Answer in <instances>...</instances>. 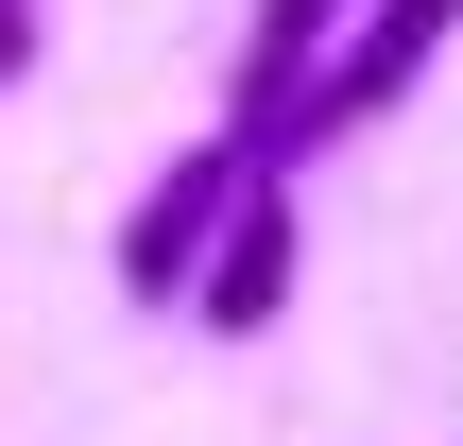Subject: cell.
<instances>
[{"instance_id":"obj_1","label":"cell","mask_w":463,"mask_h":446,"mask_svg":"<svg viewBox=\"0 0 463 446\" xmlns=\"http://www.w3.org/2000/svg\"><path fill=\"white\" fill-rule=\"evenodd\" d=\"M258 189H275V155H258L241 120H206V138H189V155H172V172H155V189L120 206L103 275H120L137 309H189V292H206V258H223V223H241Z\"/></svg>"},{"instance_id":"obj_2","label":"cell","mask_w":463,"mask_h":446,"mask_svg":"<svg viewBox=\"0 0 463 446\" xmlns=\"http://www.w3.org/2000/svg\"><path fill=\"white\" fill-rule=\"evenodd\" d=\"M447 34H463V0H361V34L326 52V86L292 103V138H275V172H309V155H344L361 120H395L430 69H447Z\"/></svg>"},{"instance_id":"obj_3","label":"cell","mask_w":463,"mask_h":446,"mask_svg":"<svg viewBox=\"0 0 463 446\" xmlns=\"http://www.w3.org/2000/svg\"><path fill=\"white\" fill-rule=\"evenodd\" d=\"M344 34H361V0H258V17H241V69H223V120L275 155V138H292V103L326 86V52H344Z\"/></svg>"},{"instance_id":"obj_4","label":"cell","mask_w":463,"mask_h":446,"mask_svg":"<svg viewBox=\"0 0 463 446\" xmlns=\"http://www.w3.org/2000/svg\"><path fill=\"white\" fill-rule=\"evenodd\" d=\"M292 275H309V223H292V172H275V189H258V206L223 223V258H206L189 327H206V344H258V327L292 309Z\"/></svg>"},{"instance_id":"obj_5","label":"cell","mask_w":463,"mask_h":446,"mask_svg":"<svg viewBox=\"0 0 463 446\" xmlns=\"http://www.w3.org/2000/svg\"><path fill=\"white\" fill-rule=\"evenodd\" d=\"M34 52H52V0H0V103L34 86Z\"/></svg>"}]
</instances>
